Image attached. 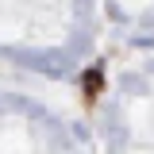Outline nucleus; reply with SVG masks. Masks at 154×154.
I'll use <instances>...</instances> for the list:
<instances>
[{"label":"nucleus","instance_id":"f257e3e1","mask_svg":"<svg viewBox=\"0 0 154 154\" xmlns=\"http://www.w3.org/2000/svg\"><path fill=\"white\" fill-rule=\"evenodd\" d=\"M85 93L89 96L100 93V69H89V73H85Z\"/></svg>","mask_w":154,"mask_h":154}]
</instances>
